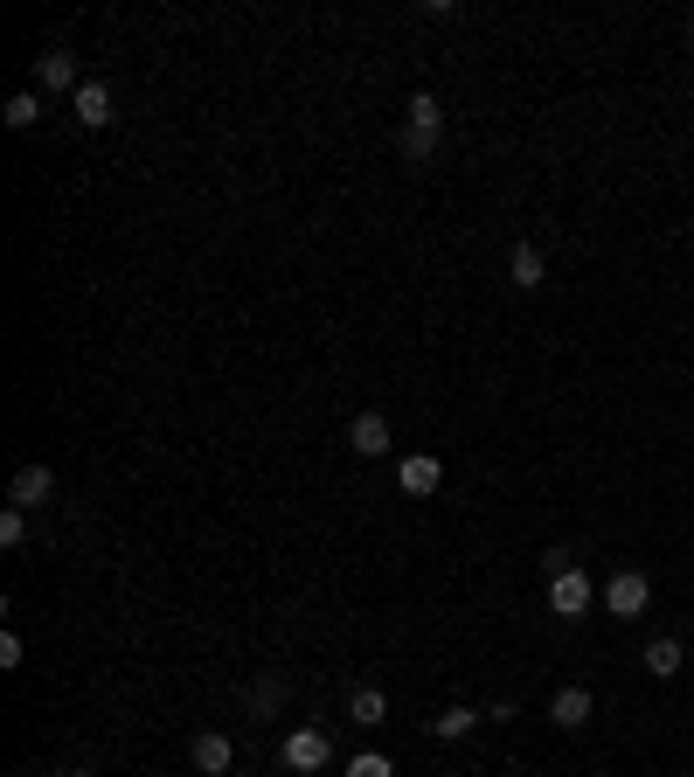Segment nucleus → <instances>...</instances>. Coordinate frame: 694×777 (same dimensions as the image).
I'll return each mask as SVG.
<instances>
[{
	"mask_svg": "<svg viewBox=\"0 0 694 777\" xmlns=\"http://www.w3.org/2000/svg\"><path fill=\"white\" fill-rule=\"evenodd\" d=\"M431 729H438L445 743H458V736H473V729H479V715H473V708H445L438 722H431Z\"/></svg>",
	"mask_w": 694,
	"mask_h": 777,
	"instance_id": "nucleus-16",
	"label": "nucleus"
},
{
	"mask_svg": "<svg viewBox=\"0 0 694 777\" xmlns=\"http://www.w3.org/2000/svg\"><path fill=\"white\" fill-rule=\"evenodd\" d=\"M590 604H598V590H590L583 569H570V577H556V583H549V611H556V618H583Z\"/></svg>",
	"mask_w": 694,
	"mask_h": 777,
	"instance_id": "nucleus-5",
	"label": "nucleus"
},
{
	"mask_svg": "<svg viewBox=\"0 0 694 777\" xmlns=\"http://www.w3.org/2000/svg\"><path fill=\"white\" fill-rule=\"evenodd\" d=\"M348 715L362 722V729H375V722L390 715V694H382V687H354V694H348Z\"/></svg>",
	"mask_w": 694,
	"mask_h": 777,
	"instance_id": "nucleus-13",
	"label": "nucleus"
},
{
	"mask_svg": "<svg viewBox=\"0 0 694 777\" xmlns=\"http://www.w3.org/2000/svg\"><path fill=\"white\" fill-rule=\"evenodd\" d=\"M327 757H333L327 729H292V736H286V749H278V764H286V770H299V777L327 770Z\"/></svg>",
	"mask_w": 694,
	"mask_h": 777,
	"instance_id": "nucleus-2",
	"label": "nucleus"
},
{
	"mask_svg": "<svg viewBox=\"0 0 694 777\" xmlns=\"http://www.w3.org/2000/svg\"><path fill=\"white\" fill-rule=\"evenodd\" d=\"M70 112H76V125H91V133H97V125H112V91L105 84H84V91L70 97Z\"/></svg>",
	"mask_w": 694,
	"mask_h": 777,
	"instance_id": "nucleus-11",
	"label": "nucleus"
},
{
	"mask_svg": "<svg viewBox=\"0 0 694 777\" xmlns=\"http://www.w3.org/2000/svg\"><path fill=\"white\" fill-rule=\"evenodd\" d=\"M229 764H237V743H229L222 729H201L195 736V770L201 777H229Z\"/></svg>",
	"mask_w": 694,
	"mask_h": 777,
	"instance_id": "nucleus-7",
	"label": "nucleus"
},
{
	"mask_svg": "<svg viewBox=\"0 0 694 777\" xmlns=\"http://www.w3.org/2000/svg\"><path fill=\"white\" fill-rule=\"evenodd\" d=\"M445 133V112H438V97L417 91L410 97V133H403V160H431V146H438Z\"/></svg>",
	"mask_w": 694,
	"mask_h": 777,
	"instance_id": "nucleus-1",
	"label": "nucleus"
},
{
	"mask_svg": "<svg viewBox=\"0 0 694 777\" xmlns=\"http://www.w3.org/2000/svg\"><path fill=\"white\" fill-rule=\"evenodd\" d=\"M0 118H8V125H14V133H29V125L42 118V105H35V91H14V97H8V112H0Z\"/></svg>",
	"mask_w": 694,
	"mask_h": 777,
	"instance_id": "nucleus-15",
	"label": "nucleus"
},
{
	"mask_svg": "<svg viewBox=\"0 0 694 777\" xmlns=\"http://www.w3.org/2000/svg\"><path fill=\"white\" fill-rule=\"evenodd\" d=\"M35 76H42V91H84V76H76V56H70V49H49V56L35 63Z\"/></svg>",
	"mask_w": 694,
	"mask_h": 777,
	"instance_id": "nucleus-9",
	"label": "nucleus"
},
{
	"mask_svg": "<svg viewBox=\"0 0 694 777\" xmlns=\"http://www.w3.org/2000/svg\"><path fill=\"white\" fill-rule=\"evenodd\" d=\"M348 452L354 458H382V452H390V424H382L375 410H362V417L348 424Z\"/></svg>",
	"mask_w": 694,
	"mask_h": 777,
	"instance_id": "nucleus-8",
	"label": "nucleus"
},
{
	"mask_svg": "<svg viewBox=\"0 0 694 777\" xmlns=\"http://www.w3.org/2000/svg\"><path fill=\"white\" fill-rule=\"evenodd\" d=\"M348 777H396V764L382 757V749H369V757H354V764H348Z\"/></svg>",
	"mask_w": 694,
	"mask_h": 777,
	"instance_id": "nucleus-18",
	"label": "nucleus"
},
{
	"mask_svg": "<svg viewBox=\"0 0 694 777\" xmlns=\"http://www.w3.org/2000/svg\"><path fill=\"white\" fill-rule=\"evenodd\" d=\"M646 673H653V681H674V673H681V639H653L646 645Z\"/></svg>",
	"mask_w": 694,
	"mask_h": 777,
	"instance_id": "nucleus-14",
	"label": "nucleus"
},
{
	"mask_svg": "<svg viewBox=\"0 0 694 777\" xmlns=\"http://www.w3.org/2000/svg\"><path fill=\"white\" fill-rule=\"evenodd\" d=\"M687 29H694V14H687Z\"/></svg>",
	"mask_w": 694,
	"mask_h": 777,
	"instance_id": "nucleus-23",
	"label": "nucleus"
},
{
	"mask_svg": "<svg viewBox=\"0 0 694 777\" xmlns=\"http://www.w3.org/2000/svg\"><path fill=\"white\" fill-rule=\"evenodd\" d=\"M514 777H528V770H514Z\"/></svg>",
	"mask_w": 694,
	"mask_h": 777,
	"instance_id": "nucleus-22",
	"label": "nucleus"
},
{
	"mask_svg": "<svg viewBox=\"0 0 694 777\" xmlns=\"http://www.w3.org/2000/svg\"><path fill=\"white\" fill-rule=\"evenodd\" d=\"M646 604H653V583L639 577V569H619V577L604 583V611H611V618H639Z\"/></svg>",
	"mask_w": 694,
	"mask_h": 777,
	"instance_id": "nucleus-3",
	"label": "nucleus"
},
{
	"mask_svg": "<svg viewBox=\"0 0 694 777\" xmlns=\"http://www.w3.org/2000/svg\"><path fill=\"white\" fill-rule=\"evenodd\" d=\"M63 777H91V770H63Z\"/></svg>",
	"mask_w": 694,
	"mask_h": 777,
	"instance_id": "nucleus-21",
	"label": "nucleus"
},
{
	"mask_svg": "<svg viewBox=\"0 0 694 777\" xmlns=\"http://www.w3.org/2000/svg\"><path fill=\"white\" fill-rule=\"evenodd\" d=\"M49 494H56V473H49V465H21V473L8 479V500L29 514V507H42Z\"/></svg>",
	"mask_w": 694,
	"mask_h": 777,
	"instance_id": "nucleus-6",
	"label": "nucleus"
},
{
	"mask_svg": "<svg viewBox=\"0 0 694 777\" xmlns=\"http://www.w3.org/2000/svg\"><path fill=\"white\" fill-rule=\"evenodd\" d=\"M507 278H514V284H521V292H535V284H542V278H549V265H542V250H535V244H514V257H507Z\"/></svg>",
	"mask_w": 694,
	"mask_h": 777,
	"instance_id": "nucleus-12",
	"label": "nucleus"
},
{
	"mask_svg": "<svg viewBox=\"0 0 694 777\" xmlns=\"http://www.w3.org/2000/svg\"><path fill=\"white\" fill-rule=\"evenodd\" d=\"M21 660H29V645H21V639H14V632H0V666H8V673H14V666H21Z\"/></svg>",
	"mask_w": 694,
	"mask_h": 777,
	"instance_id": "nucleus-20",
	"label": "nucleus"
},
{
	"mask_svg": "<svg viewBox=\"0 0 694 777\" xmlns=\"http://www.w3.org/2000/svg\"><path fill=\"white\" fill-rule=\"evenodd\" d=\"M570 569H577V556H570V549H549V556H542V577H549V583H556V577H570Z\"/></svg>",
	"mask_w": 694,
	"mask_h": 777,
	"instance_id": "nucleus-19",
	"label": "nucleus"
},
{
	"mask_svg": "<svg viewBox=\"0 0 694 777\" xmlns=\"http://www.w3.org/2000/svg\"><path fill=\"white\" fill-rule=\"evenodd\" d=\"M29 541V521H21V507H8L0 514V549H21Z\"/></svg>",
	"mask_w": 694,
	"mask_h": 777,
	"instance_id": "nucleus-17",
	"label": "nucleus"
},
{
	"mask_svg": "<svg viewBox=\"0 0 694 777\" xmlns=\"http://www.w3.org/2000/svg\"><path fill=\"white\" fill-rule=\"evenodd\" d=\"M590 708H598V702H590V687H562L556 702H549V722H556V729H583Z\"/></svg>",
	"mask_w": 694,
	"mask_h": 777,
	"instance_id": "nucleus-10",
	"label": "nucleus"
},
{
	"mask_svg": "<svg viewBox=\"0 0 694 777\" xmlns=\"http://www.w3.org/2000/svg\"><path fill=\"white\" fill-rule=\"evenodd\" d=\"M396 486H403L410 500H431V494H438V486H445V465L431 458V452H410V458L396 465Z\"/></svg>",
	"mask_w": 694,
	"mask_h": 777,
	"instance_id": "nucleus-4",
	"label": "nucleus"
}]
</instances>
